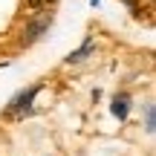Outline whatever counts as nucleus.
Returning <instances> with one entry per match:
<instances>
[{"mask_svg":"<svg viewBox=\"0 0 156 156\" xmlns=\"http://www.w3.org/2000/svg\"><path fill=\"white\" fill-rule=\"evenodd\" d=\"M38 93H41V84H32V87L20 90L17 95H12V101L6 104L3 116L6 119H26L29 113H32V101H35V95H38Z\"/></svg>","mask_w":156,"mask_h":156,"instance_id":"f257e3e1","label":"nucleus"},{"mask_svg":"<svg viewBox=\"0 0 156 156\" xmlns=\"http://www.w3.org/2000/svg\"><path fill=\"white\" fill-rule=\"evenodd\" d=\"M52 26V12H41L38 17H32V20L26 23V29H23V44H35L38 38H44L46 32H49Z\"/></svg>","mask_w":156,"mask_h":156,"instance_id":"f03ea898","label":"nucleus"},{"mask_svg":"<svg viewBox=\"0 0 156 156\" xmlns=\"http://www.w3.org/2000/svg\"><path fill=\"white\" fill-rule=\"evenodd\" d=\"M110 113L116 119H127V113H130V95L127 93H119V95H113V101H110Z\"/></svg>","mask_w":156,"mask_h":156,"instance_id":"7ed1b4c3","label":"nucleus"},{"mask_svg":"<svg viewBox=\"0 0 156 156\" xmlns=\"http://www.w3.org/2000/svg\"><path fill=\"white\" fill-rule=\"evenodd\" d=\"M93 52H95V41H93V38H87L81 49H75L73 55H67V58H64V64H81V61H87Z\"/></svg>","mask_w":156,"mask_h":156,"instance_id":"20e7f679","label":"nucleus"},{"mask_svg":"<svg viewBox=\"0 0 156 156\" xmlns=\"http://www.w3.org/2000/svg\"><path fill=\"white\" fill-rule=\"evenodd\" d=\"M145 130L147 133L156 130V107H153V101H147V107H145Z\"/></svg>","mask_w":156,"mask_h":156,"instance_id":"39448f33","label":"nucleus"},{"mask_svg":"<svg viewBox=\"0 0 156 156\" xmlns=\"http://www.w3.org/2000/svg\"><path fill=\"white\" fill-rule=\"evenodd\" d=\"M124 3H127V9L133 12V15H139V0H124Z\"/></svg>","mask_w":156,"mask_h":156,"instance_id":"423d86ee","label":"nucleus"}]
</instances>
